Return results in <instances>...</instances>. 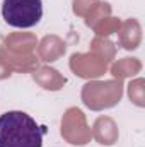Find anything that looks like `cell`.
Returning a JSON list of instances; mask_svg holds the SVG:
<instances>
[{
	"instance_id": "6da1fadb",
	"label": "cell",
	"mask_w": 145,
	"mask_h": 147,
	"mask_svg": "<svg viewBox=\"0 0 145 147\" xmlns=\"http://www.w3.org/2000/svg\"><path fill=\"white\" fill-rule=\"evenodd\" d=\"M46 128L24 111L0 115V147H43Z\"/></svg>"
},
{
	"instance_id": "7a4b0ae2",
	"label": "cell",
	"mask_w": 145,
	"mask_h": 147,
	"mask_svg": "<svg viewBox=\"0 0 145 147\" xmlns=\"http://www.w3.org/2000/svg\"><path fill=\"white\" fill-rule=\"evenodd\" d=\"M2 17L12 28L29 29L36 26L43 17V2L41 0H3Z\"/></svg>"
}]
</instances>
